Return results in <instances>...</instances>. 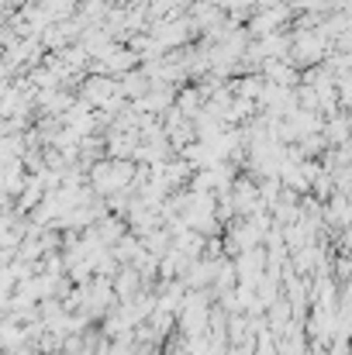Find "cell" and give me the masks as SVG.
<instances>
[{
  "instance_id": "1",
  "label": "cell",
  "mask_w": 352,
  "mask_h": 355,
  "mask_svg": "<svg viewBox=\"0 0 352 355\" xmlns=\"http://www.w3.org/2000/svg\"><path fill=\"white\" fill-rule=\"evenodd\" d=\"M45 355H59V352H45Z\"/></svg>"
}]
</instances>
